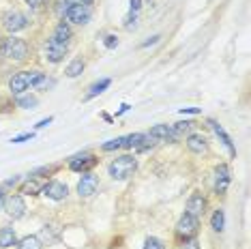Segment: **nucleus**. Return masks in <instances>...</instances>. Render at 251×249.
I'll return each instance as SVG.
<instances>
[{
	"mask_svg": "<svg viewBox=\"0 0 251 249\" xmlns=\"http://www.w3.org/2000/svg\"><path fill=\"white\" fill-rule=\"evenodd\" d=\"M159 39H161V37H159V35H155V37H151V41H146L144 45H142V48H148V45H155V43L159 41Z\"/></svg>",
	"mask_w": 251,
	"mask_h": 249,
	"instance_id": "35",
	"label": "nucleus"
},
{
	"mask_svg": "<svg viewBox=\"0 0 251 249\" xmlns=\"http://www.w3.org/2000/svg\"><path fill=\"white\" fill-rule=\"evenodd\" d=\"M20 249H43V243L39 241V236H24L22 241H18Z\"/></svg>",
	"mask_w": 251,
	"mask_h": 249,
	"instance_id": "22",
	"label": "nucleus"
},
{
	"mask_svg": "<svg viewBox=\"0 0 251 249\" xmlns=\"http://www.w3.org/2000/svg\"><path fill=\"white\" fill-rule=\"evenodd\" d=\"M180 114H200V107H182Z\"/></svg>",
	"mask_w": 251,
	"mask_h": 249,
	"instance_id": "33",
	"label": "nucleus"
},
{
	"mask_svg": "<svg viewBox=\"0 0 251 249\" xmlns=\"http://www.w3.org/2000/svg\"><path fill=\"white\" fill-rule=\"evenodd\" d=\"M24 2H28L30 7H41V4L45 2V0H24Z\"/></svg>",
	"mask_w": 251,
	"mask_h": 249,
	"instance_id": "34",
	"label": "nucleus"
},
{
	"mask_svg": "<svg viewBox=\"0 0 251 249\" xmlns=\"http://www.w3.org/2000/svg\"><path fill=\"white\" fill-rule=\"evenodd\" d=\"M37 191H41V187H39L37 183H26L24 187H22V194H28V196H35Z\"/></svg>",
	"mask_w": 251,
	"mask_h": 249,
	"instance_id": "27",
	"label": "nucleus"
},
{
	"mask_svg": "<svg viewBox=\"0 0 251 249\" xmlns=\"http://www.w3.org/2000/svg\"><path fill=\"white\" fill-rule=\"evenodd\" d=\"M187 213L198 219L204 217V213H206V198L202 194H191L189 200H187Z\"/></svg>",
	"mask_w": 251,
	"mask_h": 249,
	"instance_id": "12",
	"label": "nucleus"
},
{
	"mask_svg": "<svg viewBox=\"0 0 251 249\" xmlns=\"http://www.w3.org/2000/svg\"><path fill=\"white\" fill-rule=\"evenodd\" d=\"M135 170H138V159L133 155H121L110 163L107 172L114 180H127L129 176H133Z\"/></svg>",
	"mask_w": 251,
	"mask_h": 249,
	"instance_id": "2",
	"label": "nucleus"
},
{
	"mask_svg": "<svg viewBox=\"0 0 251 249\" xmlns=\"http://www.w3.org/2000/svg\"><path fill=\"white\" fill-rule=\"evenodd\" d=\"M97 189H99V178H97L93 172H84L82 178H79V183H77V194H79V198L95 196Z\"/></svg>",
	"mask_w": 251,
	"mask_h": 249,
	"instance_id": "10",
	"label": "nucleus"
},
{
	"mask_svg": "<svg viewBox=\"0 0 251 249\" xmlns=\"http://www.w3.org/2000/svg\"><path fill=\"white\" fill-rule=\"evenodd\" d=\"M2 208L7 211V215L11 219H22L26 215V202H24V198H22L20 194H11V196H7L4 198V204H2Z\"/></svg>",
	"mask_w": 251,
	"mask_h": 249,
	"instance_id": "5",
	"label": "nucleus"
},
{
	"mask_svg": "<svg viewBox=\"0 0 251 249\" xmlns=\"http://www.w3.org/2000/svg\"><path fill=\"white\" fill-rule=\"evenodd\" d=\"M41 194L45 198H50V200H54V202H60L69 196V187H67L65 183H60V180H50V183H45L41 187Z\"/></svg>",
	"mask_w": 251,
	"mask_h": 249,
	"instance_id": "7",
	"label": "nucleus"
},
{
	"mask_svg": "<svg viewBox=\"0 0 251 249\" xmlns=\"http://www.w3.org/2000/svg\"><path fill=\"white\" fill-rule=\"evenodd\" d=\"M210 127H213V131L217 133V138H219L221 142H224L226 149L230 150V155H232V157H236V146H234V142H232L230 135H227V133L224 131V127H221V124L217 123V121H210Z\"/></svg>",
	"mask_w": 251,
	"mask_h": 249,
	"instance_id": "16",
	"label": "nucleus"
},
{
	"mask_svg": "<svg viewBox=\"0 0 251 249\" xmlns=\"http://www.w3.org/2000/svg\"><path fill=\"white\" fill-rule=\"evenodd\" d=\"M84 69H86V65H84V60L82 58H73L69 65H67V69H65V73H67V77H79L84 73Z\"/></svg>",
	"mask_w": 251,
	"mask_h": 249,
	"instance_id": "19",
	"label": "nucleus"
},
{
	"mask_svg": "<svg viewBox=\"0 0 251 249\" xmlns=\"http://www.w3.org/2000/svg\"><path fill=\"white\" fill-rule=\"evenodd\" d=\"M41 71H20L9 80L11 95H24L28 88H35L37 82L41 80Z\"/></svg>",
	"mask_w": 251,
	"mask_h": 249,
	"instance_id": "3",
	"label": "nucleus"
},
{
	"mask_svg": "<svg viewBox=\"0 0 251 249\" xmlns=\"http://www.w3.org/2000/svg\"><path fill=\"white\" fill-rule=\"evenodd\" d=\"M2 26L9 32H20L28 26V18L24 13H20V11H9V13L2 15Z\"/></svg>",
	"mask_w": 251,
	"mask_h": 249,
	"instance_id": "8",
	"label": "nucleus"
},
{
	"mask_svg": "<svg viewBox=\"0 0 251 249\" xmlns=\"http://www.w3.org/2000/svg\"><path fill=\"white\" fill-rule=\"evenodd\" d=\"M187 149H189L193 155H202V152H206V149H208L206 138H204L202 133H191L189 138H187Z\"/></svg>",
	"mask_w": 251,
	"mask_h": 249,
	"instance_id": "15",
	"label": "nucleus"
},
{
	"mask_svg": "<svg viewBox=\"0 0 251 249\" xmlns=\"http://www.w3.org/2000/svg\"><path fill=\"white\" fill-rule=\"evenodd\" d=\"M71 37H73V32H71V26L67 24V22H60V24L54 28V32H52V39H54V41H58V43H62V45H69Z\"/></svg>",
	"mask_w": 251,
	"mask_h": 249,
	"instance_id": "17",
	"label": "nucleus"
},
{
	"mask_svg": "<svg viewBox=\"0 0 251 249\" xmlns=\"http://www.w3.org/2000/svg\"><path fill=\"white\" fill-rule=\"evenodd\" d=\"M67 50H69V45H62V43L54 41V39L50 37L48 45H45V58L56 65V62H60V60L67 56Z\"/></svg>",
	"mask_w": 251,
	"mask_h": 249,
	"instance_id": "11",
	"label": "nucleus"
},
{
	"mask_svg": "<svg viewBox=\"0 0 251 249\" xmlns=\"http://www.w3.org/2000/svg\"><path fill=\"white\" fill-rule=\"evenodd\" d=\"M232 183V172L230 168L226 166V163H221V166L215 168V194L217 196H224L227 191V187Z\"/></svg>",
	"mask_w": 251,
	"mask_h": 249,
	"instance_id": "9",
	"label": "nucleus"
},
{
	"mask_svg": "<svg viewBox=\"0 0 251 249\" xmlns=\"http://www.w3.org/2000/svg\"><path fill=\"white\" fill-rule=\"evenodd\" d=\"M200 230V219L193 217V215L185 213L182 217L178 219V224H176V234L178 236H185V239H191V236H196Z\"/></svg>",
	"mask_w": 251,
	"mask_h": 249,
	"instance_id": "6",
	"label": "nucleus"
},
{
	"mask_svg": "<svg viewBox=\"0 0 251 249\" xmlns=\"http://www.w3.org/2000/svg\"><path fill=\"white\" fill-rule=\"evenodd\" d=\"M210 228H213L215 232H224V228H226V213H224V208H217V211L213 213V217H210Z\"/></svg>",
	"mask_w": 251,
	"mask_h": 249,
	"instance_id": "21",
	"label": "nucleus"
},
{
	"mask_svg": "<svg viewBox=\"0 0 251 249\" xmlns=\"http://www.w3.org/2000/svg\"><path fill=\"white\" fill-rule=\"evenodd\" d=\"M2 204H4V191L0 189V211H2Z\"/></svg>",
	"mask_w": 251,
	"mask_h": 249,
	"instance_id": "36",
	"label": "nucleus"
},
{
	"mask_svg": "<svg viewBox=\"0 0 251 249\" xmlns=\"http://www.w3.org/2000/svg\"><path fill=\"white\" fill-rule=\"evenodd\" d=\"M148 135H151L155 142H163V140H176L178 138V133L174 131L172 124H155V127L148 131Z\"/></svg>",
	"mask_w": 251,
	"mask_h": 249,
	"instance_id": "13",
	"label": "nucleus"
},
{
	"mask_svg": "<svg viewBox=\"0 0 251 249\" xmlns=\"http://www.w3.org/2000/svg\"><path fill=\"white\" fill-rule=\"evenodd\" d=\"M129 7H131V13H138L140 7H142V0H129Z\"/></svg>",
	"mask_w": 251,
	"mask_h": 249,
	"instance_id": "31",
	"label": "nucleus"
},
{
	"mask_svg": "<svg viewBox=\"0 0 251 249\" xmlns=\"http://www.w3.org/2000/svg\"><path fill=\"white\" fill-rule=\"evenodd\" d=\"M90 18H93V9L90 4H82V2H75V4H69L65 9V20L67 24H77V26H84L88 24Z\"/></svg>",
	"mask_w": 251,
	"mask_h": 249,
	"instance_id": "4",
	"label": "nucleus"
},
{
	"mask_svg": "<svg viewBox=\"0 0 251 249\" xmlns=\"http://www.w3.org/2000/svg\"><path fill=\"white\" fill-rule=\"evenodd\" d=\"M13 245H18V234H15V230L9 228V225L0 228V249H9Z\"/></svg>",
	"mask_w": 251,
	"mask_h": 249,
	"instance_id": "18",
	"label": "nucleus"
},
{
	"mask_svg": "<svg viewBox=\"0 0 251 249\" xmlns=\"http://www.w3.org/2000/svg\"><path fill=\"white\" fill-rule=\"evenodd\" d=\"M127 110H129V105H127V103H123V105H121V110H118V114H125Z\"/></svg>",
	"mask_w": 251,
	"mask_h": 249,
	"instance_id": "37",
	"label": "nucleus"
},
{
	"mask_svg": "<svg viewBox=\"0 0 251 249\" xmlns=\"http://www.w3.org/2000/svg\"><path fill=\"white\" fill-rule=\"evenodd\" d=\"M142 249H165V243L161 239H157V236H151V239H146Z\"/></svg>",
	"mask_w": 251,
	"mask_h": 249,
	"instance_id": "26",
	"label": "nucleus"
},
{
	"mask_svg": "<svg viewBox=\"0 0 251 249\" xmlns=\"http://www.w3.org/2000/svg\"><path fill=\"white\" fill-rule=\"evenodd\" d=\"M32 138H35V133L28 131V133H20V135H15V138L11 140V142H13V144H22V142H28V140H32Z\"/></svg>",
	"mask_w": 251,
	"mask_h": 249,
	"instance_id": "28",
	"label": "nucleus"
},
{
	"mask_svg": "<svg viewBox=\"0 0 251 249\" xmlns=\"http://www.w3.org/2000/svg\"><path fill=\"white\" fill-rule=\"evenodd\" d=\"M52 121H54L52 116L43 118V121H39V123H37V129H45V127H48V124H52Z\"/></svg>",
	"mask_w": 251,
	"mask_h": 249,
	"instance_id": "32",
	"label": "nucleus"
},
{
	"mask_svg": "<svg viewBox=\"0 0 251 249\" xmlns=\"http://www.w3.org/2000/svg\"><path fill=\"white\" fill-rule=\"evenodd\" d=\"M123 144H125V138H116V140H110V142L101 144V150H103V152H112V150L123 149Z\"/></svg>",
	"mask_w": 251,
	"mask_h": 249,
	"instance_id": "24",
	"label": "nucleus"
},
{
	"mask_svg": "<svg viewBox=\"0 0 251 249\" xmlns=\"http://www.w3.org/2000/svg\"><path fill=\"white\" fill-rule=\"evenodd\" d=\"M37 97H32V95H20L18 97V105L24 107V110H35L37 107Z\"/></svg>",
	"mask_w": 251,
	"mask_h": 249,
	"instance_id": "23",
	"label": "nucleus"
},
{
	"mask_svg": "<svg viewBox=\"0 0 251 249\" xmlns=\"http://www.w3.org/2000/svg\"><path fill=\"white\" fill-rule=\"evenodd\" d=\"M193 124H196V123H193V121H180V123H176V124H172V127H174V131L176 133H189L191 131V129H193Z\"/></svg>",
	"mask_w": 251,
	"mask_h": 249,
	"instance_id": "25",
	"label": "nucleus"
},
{
	"mask_svg": "<svg viewBox=\"0 0 251 249\" xmlns=\"http://www.w3.org/2000/svg\"><path fill=\"white\" fill-rule=\"evenodd\" d=\"M93 166H97V159L93 155H77L69 161V168L73 172H88Z\"/></svg>",
	"mask_w": 251,
	"mask_h": 249,
	"instance_id": "14",
	"label": "nucleus"
},
{
	"mask_svg": "<svg viewBox=\"0 0 251 249\" xmlns=\"http://www.w3.org/2000/svg\"><path fill=\"white\" fill-rule=\"evenodd\" d=\"M103 43H105V48H107V50H114V48L118 45V39H116V35H107Z\"/></svg>",
	"mask_w": 251,
	"mask_h": 249,
	"instance_id": "30",
	"label": "nucleus"
},
{
	"mask_svg": "<svg viewBox=\"0 0 251 249\" xmlns=\"http://www.w3.org/2000/svg\"><path fill=\"white\" fill-rule=\"evenodd\" d=\"M77 2H82V4H93L95 0H77Z\"/></svg>",
	"mask_w": 251,
	"mask_h": 249,
	"instance_id": "38",
	"label": "nucleus"
},
{
	"mask_svg": "<svg viewBox=\"0 0 251 249\" xmlns=\"http://www.w3.org/2000/svg\"><path fill=\"white\" fill-rule=\"evenodd\" d=\"M180 249H200V243L196 236H191V239H185V243L180 245Z\"/></svg>",
	"mask_w": 251,
	"mask_h": 249,
	"instance_id": "29",
	"label": "nucleus"
},
{
	"mask_svg": "<svg viewBox=\"0 0 251 249\" xmlns=\"http://www.w3.org/2000/svg\"><path fill=\"white\" fill-rule=\"evenodd\" d=\"M0 54L9 60H15V62H22L28 58V43L20 37H4L2 43H0Z\"/></svg>",
	"mask_w": 251,
	"mask_h": 249,
	"instance_id": "1",
	"label": "nucleus"
},
{
	"mask_svg": "<svg viewBox=\"0 0 251 249\" xmlns=\"http://www.w3.org/2000/svg\"><path fill=\"white\" fill-rule=\"evenodd\" d=\"M110 84H112V80H110V77H103V80H99V82H95L93 84V86H90L88 88V93H86V97H84V99H93V97H97V95H101V93H103V90L105 88H110Z\"/></svg>",
	"mask_w": 251,
	"mask_h": 249,
	"instance_id": "20",
	"label": "nucleus"
}]
</instances>
